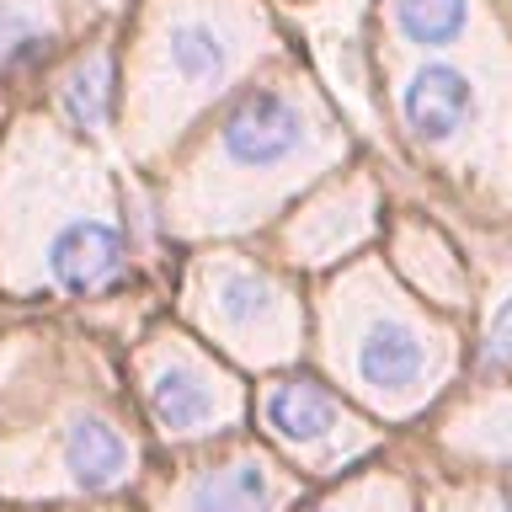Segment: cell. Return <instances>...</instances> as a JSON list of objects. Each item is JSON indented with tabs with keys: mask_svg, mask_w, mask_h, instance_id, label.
I'll use <instances>...</instances> for the list:
<instances>
[{
	"mask_svg": "<svg viewBox=\"0 0 512 512\" xmlns=\"http://www.w3.org/2000/svg\"><path fill=\"white\" fill-rule=\"evenodd\" d=\"M48 27L38 22V16L16 11L0 0V70H27V64H38L48 54Z\"/></svg>",
	"mask_w": 512,
	"mask_h": 512,
	"instance_id": "7c38bea8",
	"label": "cell"
},
{
	"mask_svg": "<svg viewBox=\"0 0 512 512\" xmlns=\"http://www.w3.org/2000/svg\"><path fill=\"white\" fill-rule=\"evenodd\" d=\"M59 102H64L75 128H102L107 112H112V59L91 54L86 64H75L70 80H64V91H59Z\"/></svg>",
	"mask_w": 512,
	"mask_h": 512,
	"instance_id": "8fae6325",
	"label": "cell"
},
{
	"mask_svg": "<svg viewBox=\"0 0 512 512\" xmlns=\"http://www.w3.org/2000/svg\"><path fill=\"white\" fill-rule=\"evenodd\" d=\"M272 310V288L262 278H251V272H230V278L219 283V315L235 320V326H251V320H262Z\"/></svg>",
	"mask_w": 512,
	"mask_h": 512,
	"instance_id": "4fadbf2b",
	"label": "cell"
},
{
	"mask_svg": "<svg viewBox=\"0 0 512 512\" xmlns=\"http://www.w3.org/2000/svg\"><path fill=\"white\" fill-rule=\"evenodd\" d=\"M486 363H491V368H512V299L491 315V331H486Z\"/></svg>",
	"mask_w": 512,
	"mask_h": 512,
	"instance_id": "5bb4252c",
	"label": "cell"
},
{
	"mask_svg": "<svg viewBox=\"0 0 512 512\" xmlns=\"http://www.w3.org/2000/svg\"><path fill=\"white\" fill-rule=\"evenodd\" d=\"M128 267L123 235L102 219H75L64 224L48 246V272L64 294H102L107 283H118Z\"/></svg>",
	"mask_w": 512,
	"mask_h": 512,
	"instance_id": "7a4b0ae2",
	"label": "cell"
},
{
	"mask_svg": "<svg viewBox=\"0 0 512 512\" xmlns=\"http://www.w3.org/2000/svg\"><path fill=\"white\" fill-rule=\"evenodd\" d=\"M400 112H406L411 134L422 144H448L475 118V86L454 64H422L400 91Z\"/></svg>",
	"mask_w": 512,
	"mask_h": 512,
	"instance_id": "3957f363",
	"label": "cell"
},
{
	"mask_svg": "<svg viewBox=\"0 0 512 512\" xmlns=\"http://www.w3.org/2000/svg\"><path fill=\"white\" fill-rule=\"evenodd\" d=\"M496 512H512V496H507V502H496Z\"/></svg>",
	"mask_w": 512,
	"mask_h": 512,
	"instance_id": "9a60e30c",
	"label": "cell"
},
{
	"mask_svg": "<svg viewBox=\"0 0 512 512\" xmlns=\"http://www.w3.org/2000/svg\"><path fill=\"white\" fill-rule=\"evenodd\" d=\"M464 22H470V6H464V0H395L400 38H411V43H422V48L459 43Z\"/></svg>",
	"mask_w": 512,
	"mask_h": 512,
	"instance_id": "30bf717a",
	"label": "cell"
},
{
	"mask_svg": "<svg viewBox=\"0 0 512 512\" xmlns=\"http://www.w3.org/2000/svg\"><path fill=\"white\" fill-rule=\"evenodd\" d=\"M272 486L256 464H230V470L203 475L187 496V512H267Z\"/></svg>",
	"mask_w": 512,
	"mask_h": 512,
	"instance_id": "ba28073f",
	"label": "cell"
},
{
	"mask_svg": "<svg viewBox=\"0 0 512 512\" xmlns=\"http://www.w3.org/2000/svg\"><path fill=\"white\" fill-rule=\"evenodd\" d=\"M304 112L283 91H251L240 96L235 112L224 118V155L240 166H278L299 150Z\"/></svg>",
	"mask_w": 512,
	"mask_h": 512,
	"instance_id": "6da1fadb",
	"label": "cell"
},
{
	"mask_svg": "<svg viewBox=\"0 0 512 512\" xmlns=\"http://www.w3.org/2000/svg\"><path fill=\"white\" fill-rule=\"evenodd\" d=\"M150 411L166 432H203L214 422V384H208L198 368H160L150 384Z\"/></svg>",
	"mask_w": 512,
	"mask_h": 512,
	"instance_id": "8992f818",
	"label": "cell"
},
{
	"mask_svg": "<svg viewBox=\"0 0 512 512\" xmlns=\"http://www.w3.org/2000/svg\"><path fill=\"white\" fill-rule=\"evenodd\" d=\"M64 464H70V475L86 491H107L128 475L134 454H128L123 432L112 422H102V416H80V422L70 427V443H64Z\"/></svg>",
	"mask_w": 512,
	"mask_h": 512,
	"instance_id": "5b68a950",
	"label": "cell"
},
{
	"mask_svg": "<svg viewBox=\"0 0 512 512\" xmlns=\"http://www.w3.org/2000/svg\"><path fill=\"white\" fill-rule=\"evenodd\" d=\"M267 427L288 443H315L336 427V400L310 379H288L267 395Z\"/></svg>",
	"mask_w": 512,
	"mask_h": 512,
	"instance_id": "52a82bcc",
	"label": "cell"
},
{
	"mask_svg": "<svg viewBox=\"0 0 512 512\" xmlns=\"http://www.w3.org/2000/svg\"><path fill=\"white\" fill-rule=\"evenodd\" d=\"M166 54H171V70L192 80V86H208V80L224 75L230 64V43L214 22H176L171 38H166Z\"/></svg>",
	"mask_w": 512,
	"mask_h": 512,
	"instance_id": "9c48e42d",
	"label": "cell"
},
{
	"mask_svg": "<svg viewBox=\"0 0 512 512\" xmlns=\"http://www.w3.org/2000/svg\"><path fill=\"white\" fill-rule=\"evenodd\" d=\"M358 374L379 395H406L427 379V342L400 320H374L358 342Z\"/></svg>",
	"mask_w": 512,
	"mask_h": 512,
	"instance_id": "277c9868",
	"label": "cell"
}]
</instances>
